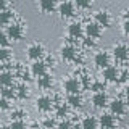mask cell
I'll return each mask as SVG.
<instances>
[{
	"mask_svg": "<svg viewBox=\"0 0 129 129\" xmlns=\"http://www.w3.org/2000/svg\"><path fill=\"white\" fill-rule=\"evenodd\" d=\"M26 55H27V58L37 61V60H42V56L45 55V48H44V45L39 44V42L31 44V45L27 47V50H26Z\"/></svg>",
	"mask_w": 129,
	"mask_h": 129,
	"instance_id": "cell-1",
	"label": "cell"
},
{
	"mask_svg": "<svg viewBox=\"0 0 129 129\" xmlns=\"http://www.w3.org/2000/svg\"><path fill=\"white\" fill-rule=\"evenodd\" d=\"M5 34L8 36V39H11V40H21L23 39V34H24V29H23L21 24L11 23V24H8V26H7Z\"/></svg>",
	"mask_w": 129,
	"mask_h": 129,
	"instance_id": "cell-2",
	"label": "cell"
},
{
	"mask_svg": "<svg viewBox=\"0 0 129 129\" xmlns=\"http://www.w3.org/2000/svg\"><path fill=\"white\" fill-rule=\"evenodd\" d=\"M81 81L76 79V78H68L63 81V89L68 92V95L70 94H79L81 92Z\"/></svg>",
	"mask_w": 129,
	"mask_h": 129,
	"instance_id": "cell-3",
	"label": "cell"
},
{
	"mask_svg": "<svg viewBox=\"0 0 129 129\" xmlns=\"http://www.w3.org/2000/svg\"><path fill=\"white\" fill-rule=\"evenodd\" d=\"M74 3L73 2H68V0H64L61 2L58 7H56V10H58V13L61 18H71V16H74Z\"/></svg>",
	"mask_w": 129,
	"mask_h": 129,
	"instance_id": "cell-4",
	"label": "cell"
},
{
	"mask_svg": "<svg viewBox=\"0 0 129 129\" xmlns=\"http://www.w3.org/2000/svg\"><path fill=\"white\" fill-rule=\"evenodd\" d=\"M94 64L97 68H102V70L110 66V55H108V52H105V50L97 52L94 55Z\"/></svg>",
	"mask_w": 129,
	"mask_h": 129,
	"instance_id": "cell-5",
	"label": "cell"
},
{
	"mask_svg": "<svg viewBox=\"0 0 129 129\" xmlns=\"http://www.w3.org/2000/svg\"><path fill=\"white\" fill-rule=\"evenodd\" d=\"M113 56L119 61H126L129 58V47L126 44H116L113 47Z\"/></svg>",
	"mask_w": 129,
	"mask_h": 129,
	"instance_id": "cell-6",
	"label": "cell"
},
{
	"mask_svg": "<svg viewBox=\"0 0 129 129\" xmlns=\"http://www.w3.org/2000/svg\"><path fill=\"white\" fill-rule=\"evenodd\" d=\"M36 107L40 111H50L52 107H53V100H52L50 95H39L37 100H36Z\"/></svg>",
	"mask_w": 129,
	"mask_h": 129,
	"instance_id": "cell-7",
	"label": "cell"
},
{
	"mask_svg": "<svg viewBox=\"0 0 129 129\" xmlns=\"http://www.w3.org/2000/svg\"><path fill=\"white\" fill-rule=\"evenodd\" d=\"M84 32H86V36L89 39H99L100 36H102V26H99L95 21L94 23H87L86 27H84Z\"/></svg>",
	"mask_w": 129,
	"mask_h": 129,
	"instance_id": "cell-8",
	"label": "cell"
},
{
	"mask_svg": "<svg viewBox=\"0 0 129 129\" xmlns=\"http://www.w3.org/2000/svg\"><path fill=\"white\" fill-rule=\"evenodd\" d=\"M60 55H61V58L64 61H73V60H76V56H78V50H76L74 45L66 44V45H63L60 48Z\"/></svg>",
	"mask_w": 129,
	"mask_h": 129,
	"instance_id": "cell-9",
	"label": "cell"
},
{
	"mask_svg": "<svg viewBox=\"0 0 129 129\" xmlns=\"http://www.w3.org/2000/svg\"><path fill=\"white\" fill-rule=\"evenodd\" d=\"M110 113L113 116H119V115H124L126 113V103L123 102L121 99H115L110 102Z\"/></svg>",
	"mask_w": 129,
	"mask_h": 129,
	"instance_id": "cell-10",
	"label": "cell"
},
{
	"mask_svg": "<svg viewBox=\"0 0 129 129\" xmlns=\"http://www.w3.org/2000/svg\"><path fill=\"white\" fill-rule=\"evenodd\" d=\"M82 34H84V27H82V24L78 23V21H73L68 24V36L73 39H81L82 37Z\"/></svg>",
	"mask_w": 129,
	"mask_h": 129,
	"instance_id": "cell-11",
	"label": "cell"
},
{
	"mask_svg": "<svg viewBox=\"0 0 129 129\" xmlns=\"http://www.w3.org/2000/svg\"><path fill=\"white\" fill-rule=\"evenodd\" d=\"M102 76H103L105 81H108V82H116L118 78H119V70L116 66H113V64H110V66H107L103 70Z\"/></svg>",
	"mask_w": 129,
	"mask_h": 129,
	"instance_id": "cell-12",
	"label": "cell"
},
{
	"mask_svg": "<svg viewBox=\"0 0 129 129\" xmlns=\"http://www.w3.org/2000/svg\"><path fill=\"white\" fill-rule=\"evenodd\" d=\"M95 23L102 27H110V24H111L110 13H108L107 10H99L95 13Z\"/></svg>",
	"mask_w": 129,
	"mask_h": 129,
	"instance_id": "cell-13",
	"label": "cell"
},
{
	"mask_svg": "<svg viewBox=\"0 0 129 129\" xmlns=\"http://www.w3.org/2000/svg\"><path fill=\"white\" fill-rule=\"evenodd\" d=\"M92 103L95 108H105L108 105V95L107 92H95L92 95Z\"/></svg>",
	"mask_w": 129,
	"mask_h": 129,
	"instance_id": "cell-14",
	"label": "cell"
},
{
	"mask_svg": "<svg viewBox=\"0 0 129 129\" xmlns=\"http://www.w3.org/2000/svg\"><path fill=\"white\" fill-rule=\"evenodd\" d=\"M99 124L102 126V129H113L115 127V116L111 113H103L99 118Z\"/></svg>",
	"mask_w": 129,
	"mask_h": 129,
	"instance_id": "cell-15",
	"label": "cell"
},
{
	"mask_svg": "<svg viewBox=\"0 0 129 129\" xmlns=\"http://www.w3.org/2000/svg\"><path fill=\"white\" fill-rule=\"evenodd\" d=\"M31 73L34 76H42V74H45L47 73V63L44 61V60H37V61H32L31 64Z\"/></svg>",
	"mask_w": 129,
	"mask_h": 129,
	"instance_id": "cell-16",
	"label": "cell"
},
{
	"mask_svg": "<svg viewBox=\"0 0 129 129\" xmlns=\"http://www.w3.org/2000/svg\"><path fill=\"white\" fill-rule=\"evenodd\" d=\"M39 8L42 13H52L56 8V0H39Z\"/></svg>",
	"mask_w": 129,
	"mask_h": 129,
	"instance_id": "cell-17",
	"label": "cell"
},
{
	"mask_svg": "<svg viewBox=\"0 0 129 129\" xmlns=\"http://www.w3.org/2000/svg\"><path fill=\"white\" fill-rule=\"evenodd\" d=\"M81 127L82 129H99V119L95 118V116H86V118L82 119V123H81Z\"/></svg>",
	"mask_w": 129,
	"mask_h": 129,
	"instance_id": "cell-18",
	"label": "cell"
},
{
	"mask_svg": "<svg viewBox=\"0 0 129 129\" xmlns=\"http://www.w3.org/2000/svg\"><path fill=\"white\" fill-rule=\"evenodd\" d=\"M37 86L40 89H50L52 86H53V78H52L50 74H42V76H39V79H37Z\"/></svg>",
	"mask_w": 129,
	"mask_h": 129,
	"instance_id": "cell-19",
	"label": "cell"
},
{
	"mask_svg": "<svg viewBox=\"0 0 129 129\" xmlns=\"http://www.w3.org/2000/svg\"><path fill=\"white\" fill-rule=\"evenodd\" d=\"M13 73L10 71H2L0 73V86L2 87H11V84H13Z\"/></svg>",
	"mask_w": 129,
	"mask_h": 129,
	"instance_id": "cell-20",
	"label": "cell"
},
{
	"mask_svg": "<svg viewBox=\"0 0 129 129\" xmlns=\"http://www.w3.org/2000/svg\"><path fill=\"white\" fill-rule=\"evenodd\" d=\"M66 103L70 105L71 108H79L82 105V97L79 94H70L66 97Z\"/></svg>",
	"mask_w": 129,
	"mask_h": 129,
	"instance_id": "cell-21",
	"label": "cell"
},
{
	"mask_svg": "<svg viewBox=\"0 0 129 129\" xmlns=\"http://www.w3.org/2000/svg\"><path fill=\"white\" fill-rule=\"evenodd\" d=\"M13 16L15 13L11 10H3V11H0V24H11V19H13Z\"/></svg>",
	"mask_w": 129,
	"mask_h": 129,
	"instance_id": "cell-22",
	"label": "cell"
},
{
	"mask_svg": "<svg viewBox=\"0 0 129 129\" xmlns=\"http://www.w3.org/2000/svg\"><path fill=\"white\" fill-rule=\"evenodd\" d=\"M0 95L5 97L7 100H10V99H13V97L16 95V90H15L13 87H2V92H0Z\"/></svg>",
	"mask_w": 129,
	"mask_h": 129,
	"instance_id": "cell-23",
	"label": "cell"
},
{
	"mask_svg": "<svg viewBox=\"0 0 129 129\" xmlns=\"http://www.w3.org/2000/svg\"><path fill=\"white\" fill-rule=\"evenodd\" d=\"M29 87L27 86H24V84H21V86L18 87V92H16V95L19 97V99H27V97H29Z\"/></svg>",
	"mask_w": 129,
	"mask_h": 129,
	"instance_id": "cell-24",
	"label": "cell"
},
{
	"mask_svg": "<svg viewBox=\"0 0 129 129\" xmlns=\"http://www.w3.org/2000/svg\"><path fill=\"white\" fill-rule=\"evenodd\" d=\"M11 56V50L8 47H0V61H7Z\"/></svg>",
	"mask_w": 129,
	"mask_h": 129,
	"instance_id": "cell-25",
	"label": "cell"
},
{
	"mask_svg": "<svg viewBox=\"0 0 129 129\" xmlns=\"http://www.w3.org/2000/svg\"><path fill=\"white\" fill-rule=\"evenodd\" d=\"M92 5V0H74V7L81 8V10H86Z\"/></svg>",
	"mask_w": 129,
	"mask_h": 129,
	"instance_id": "cell-26",
	"label": "cell"
},
{
	"mask_svg": "<svg viewBox=\"0 0 129 129\" xmlns=\"http://www.w3.org/2000/svg\"><path fill=\"white\" fill-rule=\"evenodd\" d=\"M10 129H27V126L23 119H15V121H11Z\"/></svg>",
	"mask_w": 129,
	"mask_h": 129,
	"instance_id": "cell-27",
	"label": "cell"
},
{
	"mask_svg": "<svg viewBox=\"0 0 129 129\" xmlns=\"http://www.w3.org/2000/svg\"><path fill=\"white\" fill-rule=\"evenodd\" d=\"M74 126H73V123L70 119H61L58 124H56V129H73Z\"/></svg>",
	"mask_w": 129,
	"mask_h": 129,
	"instance_id": "cell-28",
	"label": "cell"
},
{
	"mask_svg": "<svg viewBox=\"0 0 129 129\" xmlns=\"http://www.w3.org/2000/svg\"><path fill=\"white\" fill-rule=\"evenodd\" d=\"M90 89H92L94 92H103V90H105V84L100 82V81H95V82L90 84Z\"/></svg>",
	"mask_w": 129,
	"mask_h": 129,
	"instance_id": "cell-29",
	"label": "cell"
},
{
	"mask_svg": "<svg viewBox=\"0 0 129 129\" xmlns=\"http://www.w3.org/2000/svg\"><path fill=\"white\" fill-rule=\"evenodd\" d=\"M42 124H44V129H53V127L56 126V123H55L53 118H45Z\"/></svg>",
	"mask_w": 129,
	"mask_h": 129,
	"instance_id": "cell-30",
	"label": "cell"
},
{
	"mask_svg": "<svg viewBox=\"0 0 129 129\" xmlns=\"http://www.w3.org/2000/svg\"><path fill=\"white\" fill-rule=\"evenodd\" d=\"M68 115V105H58V108H56V116H66Z\"/></svg>",
	"mask_w": 129,
	"mask_h": 129,
	"instance_id": "cell-31",
	"label": "cell"
},
{
	"mask_svg": "<svg viewBox=\"0 0 129 129\" xmlns=\"http://www.w3.org/2000/svg\"><path fill=\"white\" fill-rule=\"evenodd\" d=\"M23 116H26L23 110H13V111H11V121H15V119H21Z\"/></svg>",
	"mask_w": 129,
	"mask_h": 129,
	"instance_id": "cell-32",
	"label": "cell"
},
{
	"mask_svg": "<svg viewBox=\"0 0 129 129\" xmlns=\"http://www.w3.org/2000/svg\"><path fill=\"white\" fill-rule=\"evenodd\" d=\"M0 47H8V36L5 32H0Z\"/></svg>",
	"mask_w": 129,
	"mask_h": 129,
	"instance_id": "cell-33",
	"label": "cell"
},
{
	"mask_svg": "<svg viewBox=\"0 0 129 129\" xmlns=\"http://www.w3.org/2000/svg\"><path fill=\"white\" fill-rule=\"evenodd\" d=\"M10 108V103H8V100L5 99V97L0 95V110H8Z\"/></svg>",
	"mask_w": 129,
	"mask_h": 129,
	"instance_id": "cell-34",
	"label": "cell"
},
{
	"mask_svg": "<svg viewBox=\"0 0 129 129\" xmlns=\"http://www.w3.org/2000/svg\"><path fill=\"white\" fill-rule=\"evenodd\" d=\"M123 31H124V34H126V36H129V18L124 19V23H123Z\"/></svg>",
	"mask_w": 129,
	"mask_h": 129,
	"instance_id": "cell-35",
	"label": "cell"
},
{
	"mask_svg": "<svg viewBox=\"0 0 129 129\" xmlns=\"http://www.w3.org/2000/svg\"><path fill=\"white\" fill-rule=\"evenodd\" d=\"M84 44H86V47H94V39H86L84 40Z\"/></svg>",
	"mask_w": 129,
	"mask_h": 129,
	"instance_id": "cell-36",
	"label": "cell"
},
{
	"mask_svg": "<svg viewBox=\"0 0 129 129\" xmlns=\"http://www.w3.org/2000/svg\"><path fill=\"white\" fill-rule=\"evenodd\" d=\"M7 10V0H0V11Z\"/></svg>",
	"mask_w": 129,
	"mask_h": 129,
	"instance_id": "cell-37",
	"label": "cell"
},
{
	"mask_svg": "<svg viewBox=\"0 0 129 129\" xmlns=\"http://www.w3.org/2000/svg\"><path fill=\"white\" fill-rule=\"evenodd\" d=\"M126 95L129 97V86H126Z\"/></svg>",
	"mask_w": 129,
	"mask_h": 129,
	"instance_id": "cell-38",
	"label": "cell"
},
{
	"mask_svg": "<svg viewBox=\"0 0 129 129\" xmlns=\"http://www.w3.org/2000/svg\"><path fill=\"white\" fill-rule=\"evenodd\" d=\"M0 129H10V126H0Z\"/></svg>",
	"mask_w": 129,
	"mask_h": 129,
	"instance_id": "cell-39",
	"label": "cell"
},
{
	"mask_svg": "<svg viewBox=\"0 0 129 129\" xmlns=\"http://www.w3.org/2000/svg\"><path fill=\"white\" fill-rule=\"evenodd\" d=\"M73 129H82V127H81V126H74V127H73Z\"/></svg>",
	"mask_w": 129,
	"mask_h": 129,
	"instance_id": "cell-40",
	"label": "cell"
},
{
	"mask_svg": "<svg viewBox=\"0 0 129 129\" xmlns=\"http://www.w3.org/2000/svg\"><path fill=\"white\" fill-rule=\"evenodd\" d=\"M126 129H129V127H126Z\"/></svg>",
	"mask_w": 129,
	"mask_h": 129,
	"instance_id": "cell-41",
	"label": "cell"
}]
</instances>
